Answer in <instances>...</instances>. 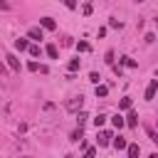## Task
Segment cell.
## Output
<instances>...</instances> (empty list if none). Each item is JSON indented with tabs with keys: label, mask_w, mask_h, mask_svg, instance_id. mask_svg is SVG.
Masks as SVG:
<instances>
[{
	"label": "cell",
	"mask_w": 158,
	"mask_h": 158,
	"mask_svg": "<svg viewBox=\"0 0 158 158\" xmlns=\"http://www.w3.org/2000/svg\"><path fill=\"white\" fill-rule=\"evenodd\" d=\"M156 91H158V79H151V84L146 86V101H151L156 96Z\"/></svg>",
	"instance_id": "1"
},
{
	"label": "cell",
	"mask_w": 158,
	"mask_h": 158,
	"mask_svg": "<svg viewBox=\"0 0 158 158\" xmlns=\"http://www.w3.org/2000/svg\"><path fill=\"white\" fill-rule=\"evenodd\" d=\"M5 59H7V67H10L12 72H20V59H17L15 54H5Z\"/></svg>",
	"instance_id": "2"
},
{
	"label": "cell",
	"mask_w": 158,
	"mask_h": 158,
	"mask_svg": "<svg viewBox=\"0 0 158 158\" xmlns=\"http://www.w3.org/2000/svg\"><path fill=\"white\" fill-rule=\"evenodd\" d=\"M27 37H30V40H37V42H40V40L44 37V32H42V27H30Z\"/></svg>",
	"instance_id": "3"
},
{
	"label": "cell",
	"mask_w": 158,
	"mask_h": 158,
	"mask_svg": "<svg viewBox=\"0 0 158 158\" xmlns=\"http://www.w3.org/2000/svg\"><path fill=\"white\" fill-rule=\"evenodd\" d=\"M126 151H128V158H138V153H141L138 143H128V146H126Z\"/></svg>",
	"instance_id": "4"
},
{
	"label": "cell",
	"mask_w": 158,
	"mask_h": 158,
	"mask_svg": "<svg viewBox=\"0 0 158 158\" xmlns=\"http://www.w3.org/2000/svg\"><path fill=\"white\" fill-rule=\"evenodd\" d=\"M40 25H42L44 30H54V27H57V22H54L52 17H42V20H40Z\"/></svg>",
	"instance_id": "5"
},
{
	"label": "cell",
	"mask_w": 158,
	"mask_h": 158,
	"mask_svg": "<svg viewBox=\"0 0 158 158\" xmlns=\"http://www.w3.org/2000/svg\"><path fill=\"white\" fill-rule=\"evenodd\" d=\"M15 49H20V52H25V49H30V42H27L25 37H20V40H15Z\"/></svg>",
	"instance_id": "6"
},
{
	"label": "cell",
	"mask_w": 158,
	"mask_h": 158,
	"mask_svg": "<svg viewBox=\"0 0 158 158\" xmlns=\"http://www.w3.org/2000/svg\"><path fill=\"white\" fill-rule=\"evenodd\" d=\"M109 143H111V133L109 131H101L99 133V146H109Z\"/></svg>",
	"instance_id": "7"
},
{
	"label": "cell",
	"mask_w": 158,
	"mask_h": 158,
	"mask_svg": "<svg viewBox=\"0 0 158 158\" xmlns=\"http://www.w3.org/2000/svg\"><path fill=\"white\" fill-rule=\"evenodd\" d=\"M111 123H114V126H116V128H121V126H123V123H126V118H123V116H121V114H114V116H111Z\"/></svg>",
	"instance_id": "8"
},
{
	"label": "cell",
	"mask_w": 158,
	"mask_h": 158,
	"mask_svg": "<svg viewBox=\"0 0 158 158\" xmlns=\"http://www.w3.org/2000/svg\"><path fill=\"white\" fill-rule=\"evenodd\" d=\"M81 104H84V99H81V96H74V101H69L67 106H69V109L74 111V109H81Z\"/></svg>",
	"instance_id": "9"
},
{
	"label": "cell",
	"mask_w": 158,
	"mask_h": 158,
	"mask_svg": "<svg viewBox=\"0 0 158 158\" xmlns=\"http://www.w3.org/2000/svg\"><path fill=\"white\" fill-rule=\"evenodd\" d=\"M126 146H128V143H126V138H123V136H116V138H114V148H118V151H121V148H126Z\"/></svg>",
	"instance_id": "10"
},
{
	"label": "cell",
	"mask_w": 158,
	"mask_h": 158,
	"mask_svg": "<svg viewBox=\"0 0 158 158\" xmlns=\"http://www.w3.org/2000/svg\"><path fill=\"white\" fill-rule=\"evenodd\" d=\"M146 133H148V138L158 146V133H156V128H153V126H146Z\"/></svg>",
	"instance_id": "11"
},
{
	"label": "cell",
	"mask_w": 158,
	"mask_h": 158,
	"mask_svg": "<svg viewBox=\"0 0 158 158\" xmlns=\"http://www.w3.org/2000/svg\"><path fill=\"white\" fill-rule=\"evenodd\" d=\"M126 123H128V126H136V123H138V116H136V114L131 111V114L126 116Z\"/></svg>",
	"instance_id": "12"
},
{
	"label": "cell",
	"mask_w": 158,
	"mask_h": 158,
	"mask_svg": "<svg viewBox=\"0 0 158 158\" xmlns=\"http://www.w3.org/2000/svg\"><path fill=\"white\" fill-rule=\"evenodd\" d=\"M104 121H106V116H104V114H99V116L94 118V126H96V128H101V126H104Z\"/></svg>",
	"instance_id": "13"
},
{
	"label": "cell",
	"mask_w": 158,
	"mask_h": 158,
	"mask_svg": "<svg viewBox=\"0 0 158 158\" xmlns=\"http://www.w3.org/2000/svg\"><path fill=\"white\" fill-rule=\"evenodd\" d=\"M47 54H49L52 59H57V47H54V44H47Z\"/></svg>",
	"instance_id": "14"
},
{
	"label": "cell",
	"mask_w": 158,
	"mask_h": 158,
	"mask_svg": "<svg viewBox=\"0 0 158 158\" xmlns=\"http://www.w3.org/2000/svg\"><path fill=\"white\" fill-rule=\"evenodd\" d=\"M109 94V86H99L96 84V96H106Z\"/></svg>",
	"instance_id": "15"
},
{
	"label": "cell",
	"mask_w": 158,
	"mask_h": 158,
	"mask_svg": "<svg viewBox=\"0 0 158 158\" xmlns=\"http://www.w3.org/2000/svg\"><path fill=\"white\" fill-rule=\"evenodd\" d=\"M121 64H126V67H136V62H133L131 57H121Z\"/></svg>",
	"instance_id": "16"
},
{
	"label": "cell",
	"mask_w": 158,
	"mask_h": 158,
	"mask_svg": "<svg viewBox=\"0 0 158 158\" xmlns=\"http://www.w3.org/2000/svg\"><path fill=\"white\" fill-rule=\"evenodd\" d=\"M27 52H30L32 57H37V54H40V47H37V44H30V49H27Z\"/></svg>",
	"instance_id": "17"
},
{
	"label": "cell",
	"mask_w": 158,
	"mask_h": 158,
	"mask_svg": "<svg viewBox=\"0 0 158 158\" xmlns=\"http://www.w3.org/2000/svg\"><path fill=\"white\" fill-rule=\"evenodd\" d=\"M77 69H79V59H72L69 62V72H77Z\"/></svg>",
	"instance_id": "18"
},
{
	"label": "cell",
	"mask_w": 158,
	"mask_h": 158,
	"mask_svg": "<svg viewBox=\"0 0 158 158\" xmlns=\"http://www.w3.org/2000/svg\"><path fill=\"white\" fill-rule=\"evenodd\" d=\"M118 106H121V109H131V99H128V96H126V99H121V104H118Z\"/></svg>",
	"instance_id": "19"
},
{
	"label": "cell",
	"mask_w": 158,
	"mask_h": 158,
	"mask_svg": "<svg viewBox=\"0 0 158 158\" xmlns=\"http://www.w3.org/2000/svg\"><path fill=\"white\" fill-rule=\"evenodd\" d=\"M77 49H79V52H89V44H86V42H79Z\"/></svg>",
	"instance_id": "20"
},
{
	"label": "cell",
	"mask_w": 158,
	"mask_h": 158,
	"mask_svg": "<svg viewBox=\"0 0 158 158\" xmlns=\"http://www.w3.org/2000/svg\"><path fill=\"white\" fill-rule=\"evenodd\" d=\"M99 79H101V77H99L96 72H91V74H89V81H94V84H99Z\"/></svg>",
	"instance_id": "21"
},
{
	"label": "cell",
	"mask_w": 158,
	"mask_h": 158,
	"mask_svg": "<svg viewBox=\"0 0 158 158\" xmlns=\"http://www.w3.org/2000/svg\"><path fill=\"white\" fill-rule=\"evenodd\" d=\"M79 138H81V126H79V128L72 133V141H79Z\"/></svg>",
	"instance_id": "22"
},
{
	"label": "cell",
	"mask_w": 158,
	"mask_h": 158,
	"mask_svg": "<svg viewBox=\"0 0 158 158\" xmlns=\"http://www.w3.org/2000/svg\"><path fill=\"white\" fill-rule=\"evenodd\" d=\"M27 69H30V72H37V69H40V64H37V62H30V64H27Z\"/></svg>",
	"instance_id": "23"
},
{
	"label": "cell",
	"mask_w": 158,
	"mask_h": 158,
	"mask_svg": "<svg viewBox=\"0 0 158 158\" xmlns=\"http://www.w3.org/2000/svg\"><path fill=\"white\" fill-rule=\"evenodd\" d=\"M109 27H118V30H121V27H123V25H121V22H118V20H111V22H109Z\"/></svg>",
	"instance_id": "24"
},
{
	"label": "cell",
	"mask_w": 158,
	"mask_h": 158,
	"mask_svg": "<svg viewBox=\"0 0 158 158\" xmlns=\"http://www.w3.org/2000/svg\"><path fill=\"white\" fill-rule=\"evenodd\" d=\"M64 5H67L69 10H74V7H77V2H74V0H64Z\"/></svg>",
	"instance_id": "25"
},
{
	"label": "cell",
	"mask_w": 158,
	"mask_h": 158,
	"mask_svg": "<svg viewBox=\"0 0 158 158\" xmlns=\"http://www.w3.org/2000/svg\"><path fill=\"white\" fill-rule=\"evenodd\" d=\"M0 10H10V2L7 0H0Z\"/></svg>",
	"instance_id": "26"
},
{
	"label": "cell",
	"mask_w": 158,
	"mask_h": 158,
	"mask_svg": "<svg viewBox=\"0 0 158 158\" xmlns=\"http://www.w3.org/2000/svg\"><path fill=\"white\" fill-rule=\"evenodd\" d=\"M94 156H96V151H94V148H89V151H86V156H84V158H94Z\"/></svg>",
	"instance_id": "27"
},
{
	"label": "cell",
	"mask_w": 158,
	"mask_h": 158,
	"mask_svg": "<svg viewBox=\"0 0 158 158\" xmlns=\"http://www.w3.org/2000/svg\"><path fill=\"white\" fill-rule=\"evenodd\" d=\"M2 72H5V67H2V62H0V74H2Z\"/></svg>",
	"instance_id": "28"
},
{
	"label": "cell",
	"mask_w": 158,
	"mask_h": 158,
	"mask_svg": "<svg viewBox=\"0 0 158 158\" xmlns=\"http://www.w3.org/2000/svg\"><path fill=\"white\" fill-rule=\"evenodd\" d=\"M133 2H143V0H133Z\"/></svg>",
	"instance_id": "29"
}]
</instances>
